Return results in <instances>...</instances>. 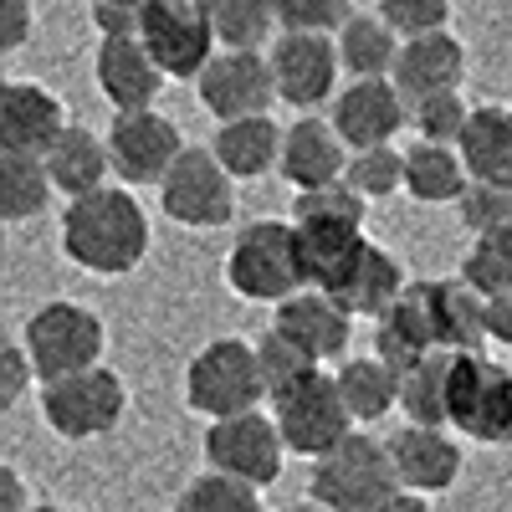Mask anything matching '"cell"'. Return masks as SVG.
Wrapping results in <instances>:
<instances>
[{
  "mask_svg": "<svg viewBox=\"0 0 512 512\" xmlns=\"http://www.w3.org/2000/svg\"><path fill=\"white\" fill-rule=\"evenodd\" d=\"M149 210L128 185H103L62 210V251L93 277H128L149 256Z\"/></svg>",
  "mask_w": 512,
  "mask_h": 512,
  "instance_id": "cell-1",
  "label": "cell"
},
{
  "mask_svg": "<svg viewBox=\"0 0 512 512\" xmlns=\"http://www.w3.org/2000/svg\"><path fill=\"white\" fill-rule=\"evenodd\" d=\"M21 344L31 354V369H36V384H57V379H72V374H88L103 364V349H108V328L93 308L72 303V297H52L41 303L26 328H21Z\"/></svg>",
  "mask_w": 512,
  "mask_h": 512,
  "instance_id": "cell-2",
  "label": "cell"
},
{
  "mask_svg": "<svg viewBox=\"0 0 512 512\" xmlns=\"http://www.w3.org/2000/svg\"><path fill=\"white\" fill-rule=\"evenodd\" d=\"M226 287L246 303H287L292 292H303V251H297V226L287 221H251L236 231L226 251Z\"/></svg>",
  "mask_w": 512,
  "mask_h": 512,
  "instance_id": "cell-3",
  "label": "cell"
},
{
  "mask_svg": "<svg viewBox=\"0 0 512 512\" xmlns=\"http://www.w3.org/2000/svg\"><path fill=\"white\" fill-rule=\"evenodd\" d=\"M308 492L328 512H374L384 497L400 492L390 441H374L369 431H354L349 441H338L328 456L313 461Z\"/></svg>",
  "mask_w": 512,
  "mask_h": 512,
  "instance_id": "cell-4",
  "label": "cell"
},
{
  "mask_svg": "<svg viewBox=\"0 0 512 512\" xmlns=\"http://www.w3.org/2000/svg\"><path fill=\"white\" fill-rule=\"evenodd\" d=\"M262 400V364H256V344H246V338H210L185 364V405L205 420L251 415L262 410Z\"/></svg>",
  "mask_w": 512,
  "mask_h": 512,
  "instance_id": "cell-5",
  "label": "cell"
},
{
  "mask_svg": "<svg viewBox=\"0 0 512 512\" xmlns=\"http://www.w3.org/2000/svg\"><path fill=\"white\" fill-rule=\"evenodd\" d=\"M451 431L512 446V369L492 354H451Z\"/></svg>",
  "mask_w": 512,
  "mask_h": 512,
  "instance_id": "cell-6",
  "label": "cell"
},
{
  "mask_svg": "<svg viewBox=\"0 0 512 512\" xmlns=\"http://www.w3.org/2000/svg\"><path fill=\"white\" fill-rule=\"evenodd\" d=\"M159 205L185 231H216V226H231V216H236V180L210 154V144H190L180 154V164L164 175Z\"/></svg>",
  "mask_w": 512,
  "mask_h": 512,
  "instance_id": "cell-7",
  "label": "cell"
},
{
  "mask_svg": "<svg viewBox=\"0 0 512 512\" xmlns=\"http://www.w3.org/2000/svg\"><path fill=\"white\" fill-rule=\"evenodd\" d=\"M128 410V390H123V374H113L108 364L88 369V374H72L57 384H41V415L62 441H98L108 436L113 425Z\"/></svg>",
  "mask_w": 512,
  "mask_h": 512,
  "instance_id": "cell-8",
  "label": "cell"
},
{
  "mask_svg": "<svg viewBox=\"0 0 512 512\" xmlns=\"http://www.w3.org/2000/svg\"><path fill=\"white\" fill-rule=\"evenodd\" d=\"M108 159H113V175L118 185H164V175L180 164V154L190 149L180 123L159 113V108H144V113H113L108 123Z\"/></svg>",
  "mask_w": 512,
  "mask_h": 512,
  "instance_id": "cell-9",
  "label": "cell"
},
{
  "mask_svg": "<svg viewBox=\"0 0 512 512\" xmlns=\"http://www.w3.org/2000/svg\"><path fill=\"white\" fill-rule=\"evenodd\" d=\"M282 431L277 420L251 410V415H231V420H210L205 425V466L221 477H236L246 487H272L282 477Z\"/></svg>",
  "mask_w": 512,
  "mask_h": 512,
  "instance_id": "cell-10",
  "label": "cell"
},
{
  "mask_svg": "<svg viewBox=\"0 0 512 512\" xmlns=\"http://www.w3.org/2000/svg\"><path fill=\"white\" fill-rule=\"evenodd\" d=\"M144 47L164 77L200 82V72L216 62V26L205 16V0H154L144 21Z\"/></svg>",
  "mask_w": 512,
  "mask_h": 512,
  "instance_id": "cell-11",
  "label": "cell"
},
{
  "mask_svg": "<svg viewBox=\"0 0 512 512\" xmlns=\"http://www.w3.org/2000/svg\"><path fill=\"white\" fill-rule=\"evenodd\" d=\"M272 420H277V431H282V446L292 456H308V461L328 456L338 441L354 436V415H349L344 395H338V379L328 369L313 384H303L297 395H287L272 410Z\"/></svg>",
  "mask_w": 512,
  "mask_h": 512,
  "instance_id": "cell-12",
  "label": "cell"
},
{
  "mask_svg": "<svg viewBox=\"0 0 512 512\" xmlns=\"http://www.w3.org/2000/svg\"><path fill=\"white\" fill-rule=\"evenodd\" d=\"M200 108L216 123H241V118H262L277 103V77L262 52H216L200 72Z\"/></svg>",
  "mask_w": 512,
  "mask_h": 512,
  "instance_id": "cell-13",
  "label": "cell"
},
{
  "mask_svg": "<svg viewBox=\"0 0 512 512\" xmlns=\"http://www.w3.org/2000/svg\"><path fill=\"white\" fill-rule=\"evenodd\" d=\"M272 77H277V98L313 113L318 103H333L338 98V72H344V62H338V41L328 36H297V31H282L272 41Z\"/></svg>",
  "mask_w": 512,
  "mask_h": 512,
  "instance_id": "cell-14",
  "label": "cell"
},
{
  "mask_svg": "<svg viewBox=\"0 0 512 512\" xmlns=\"http://www.w3.org/2000/svg\"><path fill=\"white\" fill-rule=\"evenodd\" d=\"M349 159H354V149L338 139L333 118L303 113L287 128V139H282V169H277V175L297 195H313V190H328V185H344Z\"/></svg>",
  "mask_w": 512,
  "mask_h": 512,
  "instance_id": "cell-15",
  "label": "cell"
},
{
  "mask_svg": "<svg viewBox=\"0 0 512 512\" xmlns=\"http://www.w3.org/2000/svg\"><path fill=\"white\" fill-rule=\"evenodd\" d=\"M328 118L338 128V139L354 154H364V149H384L410 123V103L400 98V88L390 77H374V82H349V88L333 98Z\"/></svg>",
  "mask_w": 512,
  "mask_h": 512,
  "instance_id": "cell-16",
  "label": "cell"
},
{
  "mask_svg": "<svg viewBox=\"0 0 512 512\" xmlns=\"http://www.w3.org/2000/svg\"><path fill=\"white\" fill-rule=\"evenodd\" d=\"M67 103L41 88V82H21L11 77L0 88V149H16V154H36L47 159V149L67 134Z\"/></svg>",
  "mask_w": 512,
  "mask_h": 512,
  "instance_id": "cell-17",
  "label": "cell"
},
{
  "mask_svg": "<svg viewBox=\"0 0 512 512\" xmlns=\"http://www.w3.org/2000/svg\"><path fill=\"white\" fill-rule=\"evenodd\" d=\"M272 328L287 338V344H297L303 354H313L318 364L344 359L349 344H354V318L338 308L328 292H318V287H303V292H292L287 303H277Z\"/></svg>",
  "mask_w": 512,
  "mask_h": 512,
  "instance_id": "cell-18",
  "label": "cell"
},
{
  "mask_svg": "<svg viewBox=\"0 0 512 512\" xmlns=\"http://www.w3.org/2000/svg\"><path fill=\"white\" fill-rule=\"evenodd\" d=\"M93 72H98V88L113 103V113H144V108L159 103L164 72H159V62L149 57V47L139 36H108V41H98Z\"/></svg>",
  "mask_w": 512,
  "mask_h": 512,
  "instance_id": "cell-19",
  "label": "cell"
},
{
  "mask_svg": "<svg viewBox=\"0 0 512 512\" xmlns=\"http://www.w3.org/2000/svg\"><path fill=\"white\" fill-rule=\"evenodd\" d=\"M390 82L400 88L405 103L461 93V82H466V47H461V36H451V31L410 36L405 47H400V62H395V77Z\"/></svg>",
  "mask_w": 512,
  "mask_h": 512,
  "instance_id": "cell-20",
  "label": "cell"
},
{
  "mask_svg": "<svg viewBox=\"0 0 512 512\" xmlns=\"http://www.w3.org/2000/svg\"><path fill=\"white\" fill-rule=\"evenodd\" d=\"M405 267L395 262V251H384V246H374V241H364L359 246V256L344 267V277H338L333 287H328V297L338 308H344L349 318H384L400 297H405Z\"/></svg>",
  "mask_w": 512,
  "mask_h": 512,
  "instance_id": "cell-21",
  "label": "cell"
},
{
  "mask_svg": "<svg viewBox=\"0 0 512 512\" xmlns=\"http://www.w3.org/2000/svg\"><path fill=\"white\" fill-rule=\"evenodd\" d=\"M390 461H395V477L405 492H446L461 477V446L446 431H425V425H405V431L390 436Z\"/></svg>",
  "mask_w": 512,
  "mask_h": 512,
  "instance_id": "cell-22",
  "label": "cell"
},
{
  "mask_svg": "<svg viewBox=\"0 0 512 512\" xmlns=\"http://www.w3.org/2000/svg\"><path fill=\"white\" fill-rule=\"evenodd\" d=\"M282 128L272 113L262 118H241V123H221L216 139H210V154L226 164L231 180H262L272 169H282Z\"/></svg>",
  "mask_w": 512,
  "mask_h": 512,
  "instance_id": "cell-23",
  "label": "cell"
},
{
  "mask_svg": "<svg viewBox=\"0 0 512 512\" xmlns=\"http://www.w3.org/2000/svg\"><path fill=\"white\" fill-rule=\"evenodd\" d=\"M47 175H52L57 195H67V200H82V195L103 190L108 175H113L108 139H98L93 128H82V123H72L67 134L47 149Z\"/></svg>",
  "mask_w": 512,
  "mask_h": 512,
  "instance_id": "cell-24",
  "label": "cell"
},
{
  "mask_svg": "<svg viewBox=\"0 0 512 512\" xmlns=\"http://www.w3.org/2000/svg\"><path fill=\"white\" fill-rule=\"evenodd\" d=\"M461 159H466V175L477 185L512 190V108L482 103L461 134Z\"/></svg>",
  "mask_w": 512,
  "mask_h": 512,
  "instance_id": "cell-25",
  "label": "cell"
},
{
  "mask_svg": "<svg viewBox=\"0 0 512 512\" xmlns=\"http://www.w3.org/2000/svg\"><path fill=\"white\" fill-rule=\"evenodd\" d=\"M333 41H338V62H344V72L354 82L395 77V62H400V47H405V36L379 11H354V21L338 31Z\"/></svg>",
  "mask_w": 512,
  "mask_h": 512,
  "instance_id": "cell-26",
  "label": "cell"
},
{
  "mask_svg": "<svg viewBox=\"0 0 512 512\" xmlns=\"http://www.w3.org/2000/svg\"><path fill=\"white\" fill-rule=\"evenodd\" d=\"M333 379H338V395H344L354 425H374L390 410H400V369L384 364L379 354L344 359V369H338Z\"/></svg>",
  "mask_w": 512,
  "mask_h": 512,
  "instance_id": "cell-27",
  "label": "cell"
},
{
  "mask_svg": "<svg viewBox=\"0 0 512 512\" xmlns=\"http://www.w3.org/2000/svg\"><path fill=\"white\" fill-rule=\"evenodd\" d=\"M472 185L466 175V159L461 149H446V144H410L405 149V195L420 200V205H456Z\"/></svg>",
  "mask_w": 512,
  "mask_h": 512,
  "instance_id": "cell-28",
  "label": "cell"
},
{
  "mask_svg": "<svg viewBox=\"0 0 512 512\" xmlns=\"http://www.w3.org/2000/svg\"><path fill=\"white\" fill-rule=\"evenodd\" d=\"M400 410L405 425L425 431H446L451 425V354H425L400 374Z\"/></svg>",
  "mask_w": 512,
  "mask_h": 512,
  "instance_id": "cell-29",
  "label": "cell"
},
{
  "mask_svg": "<svg viewBox=\"0 0 512 512\" xmlns=\"http://www.w3.org/2000/svg\"><path fill=\"white\" fill-rule=\"evenodd\" d=\"M364 241H369L364 226H323V221L297 226V251H303V277H308V287L328 292L338 277H344V267L359 256Z\"/></svg>",
  "mask_w": 512,
  "mask_h": 512,
  "instance_id": "cell-30",
  "label": "cell"
},
{
  "mask_svg": "<svg viewBox=\"0 0 512 512\" xmlns=\"http://www.w3.org/2000/svg\"><path fill=\"white\" fill-rule=\"evenodd\" d=\"M52 195H57V185L47 175V159L0 149V216H6L11 226L41 216V210L52 205Z\"/></svg>",
  "mask_w": 512,
  "mask_h": 512,
  "instance_id": "cell-31",
  "label": "cell"
},
{
  "mask_svg": "<svg viewBox=\"0 0 512 512\" xmlns=\"http://www.w3.org/2000/svg\"><path fill=\"white\" fill-rule=\"evenodd\" d=\"M205 16L216 26L221 52H262V41L282 26L277 0H205Z\"/></svg>",
  "mask_w": 512,
  "mask_h": 512,
  "instance_id": "cell-32",
  "label": "cell"
},
{
  "mask_svg": "<svg viewBox=\"0 0 512 512\" xmlns=\"http://www.w3.org/2000/svg\"><path fill=\"white\" fill-rule=\"evenodd\" d=\"M256 364H262V384H267L272 405H282L287 395H297L303 384H313L323 374V364L313 354H303L297 344H287L277 328H267L262 338H256Z\"/></svg>",
  "mask_w": 512,
  "mask_h": 512,
  "instance_id": "cell-33",
  "label": "cell"
},
{
  "mask_svg": "<svg viewBox=\"0 0 512 512\" xmlns=\"http://www.w3.org/2000/svg\"><path fill=\"white\" fill-rule=\"evenodd\" d=\"M461 282L482 297H507L512 292V226L492 236H472V251L461 262Z\"/></svg>",
  "mask_w": 512,
  "mask_h": 512,
  "instance_id": "cell-34",
  "label": "cell"
},
{
  "mask_svg": "<svg viewBox=\"0 0 512 512\" xmlns=\"http://www.w3.org/2000/svg\"><path fill=\"white\" fill-rule=\"evenodd\" d=\"M472 103L461 93H441V98H425V103H410V128L420 144H446V149H461V134L472 123Z\"/></svg>",
  "mask_w": 512,
  "mask_h": 512,
  "instance_id": "cell-35",
  "label": "cell"
},
{
  "mask_svg": "<svg viewBox=\"0 0 512 512\" xmlns=\"http://www.w3.org/2000/svg\"><path fill=\"white\" fill-rule=\"evenodd\" d=\"M344 185H349L354 195H364V200H390V195H400V190H405V149L384 144V149L354 154Z\"/></svg>",
  "mask_w": 512,
  "mask_h": 512,
  "instance_id": "cell-36",
  "label": "cell"
},
{
  "mask_svg": "<svg viewBox=\"0 0 512 512\" xmlns=\"http://www.w3.org/2000/svg\"><path fill=\"white\" fill-rule=\"evenodd\" d=\"M175 512H267V507H262V492L256 487H246L236 477H221V472H200L180 492Z\"/></svg>",
  "mask_w": 512,
  "mask_h": 512,
  "instance_id": "cell-37",
  "label": "cell"
},
{
  "mask_svg": "<svg viewBox=\"0 0 512 512\" xmlns=\"http://www.w3.org/2000/svg\"><path fill=\"white\" fill-rule=\"evenodd\" d=\"M277 21L297 36H338L354 21V0H277Z\"/></svg>",
  "mask_w": 512,
  "mask_h": 512,
  "instance_id": "cell-38",
  "label": "cell"
},
{
  "mask_svg": "<svg viewBox=\"0 0 512 512\" xmlns=\"http://www.w3.org/2000/svg\"><path fill=\"white\" fill-rule=\"evenodd\" d=\"M364 195H354L349 185H328V190H313V195H297L292 205V226H308V221H323V226H364Z\"/></svg>",
  "mask_w": 512,
  "mask_h": 512,
  "instance_id": "cell-39",
  "label": "cell"
},
{
  "mask_svg": "<svg viewBox=\"0 0 512 512\" xmlns=\"http://www.w3.org/2000/svg\"><path fill=\"white\" fill-rule=\"evenodd\" d=\"M456 216L472 236H492V231H507L512 226V190L502 185H466V195L456 200Z\"/></svg>",
  "mask_w": 512,
  "mask_h": 512,
  "instance_id": "cell-40",
  "label": "cell"
},
{
  "mask_svg": "<svg viewBox=\"0 0 512 512\" xmlns=\"http://www.w3.org/2000/svg\"><path fill=\"white\" fill-rule=\"evenodd\" d=\"M374 11L410 41V36L446 31V21H451V0H379Z\"/></svg>",
  "mask_w": 512,
  "mask_h": 512,
  "instance_id": "cell-41",
  "label": "cell"
},
{
  "mask_svg": "<svg viewBox=\"0 0 512 512\" xmlns=\"http://www.w3.org/2000/svg\"><path fill=\"white\" fill-rule=\"evenodd\" d=\"M149 6H154V0H93L98 41H108V36H144Z\"/></svg>",
  "mask_w": 512,
  "mask_h": 512,
  "instance_id": "cell-42",
  "label": "cell"
},
{
  "mask_svg": "<svg viewBox=\"0 0 512 512\" xmlns=\"http://www.w3.org/2000/svg\"><path fill=\"white\" fill-rule=\"evenodd\" d=\"M31 379H36V369H31L26 344H6V349H0V410H16L26 400V390H31Z\"/></svg>",
  "mask_w": 512,
  "mask_h": 512,
  "instance_id": "cell-43",
  "label": "cell"
},
{
  "mask_svg": "<svg viewBox=\"0 0 512 512\" xmlns=\"http://www.w3.org/2000/svg\"><path fill=\"white\" fill-rule=\"evenodd\" d=\"M31 26H36L31 0H0V52L16 57L26 41H31Z\"/></svg>",
  "mask_w": 512,
  "mask_h": 512,
  "instance_id": "cell-44",
  "label": "cell"
},
{
  "mask_svg": "<svg viewBox=\"0 0 512 512\" xmlns=\"http://www.w3.org/2000/svg\"><path fill=\"white\" fill-rule=\"evenodd\" d=\"M36 502L26 497V482L16 466H0V512H31Z\"/></svg>",
  "mask_w": 512,
  "mask_h": 512,
  "instance_id": "cell-45",
  "label": "cell"
},
{
  "mask_svg": "<svg viewBox=\"0 0 512 512\" xmlns=\"http://www.w3.org/2000/svg\"><path fill=\"white\" fill-rule=\"evenodd\" d=\"M374 512H431V502H425L420 492H405V487H400L395 497H384Z\"/></svg>",
  "mask_w": 512,
  "mask_h": 512,
  "instance_id": "cell-46",
  "label": "cell"
},
{
  "mask_svg": "<svg viewBox=\"0 0 512 512\" xmlns=\"http://www.w3.org/2000/svg\"><path fill=\"white\" fill-rule=\"evenodd\" d=\"M31 512H77V507H62V502H36Z\"/></svg>",
  "mask_w": 512,
  "mask_h": 512,
  "instance_id": "cell-47",
  "label": "cell"
},
{
  "mask_svg": "<svg viewBox=\"0 0 512 512\" xmlns=\"http://www.w3.org/2000/svg\"><path fill=\"white\" fill-rule=\"evenodd\" d=\"M282 512H328V507H318V502H297V507H282Z\"/></svg>",
  "mask_w": 512,
  "mask_h": 512,
  "instance_id": "cell-48",
  "label": "cell"
},
{
  "mask_svg": "<svg viewBox=\"0 0 512 512\" xmlns=\"http://www.w3.org/2000/svg\"><path fill=\"white\" fill-rule=\"evenodd\" d=\"M364 6H379V0H364Z\"/></svg>",
  "mask_w": 512,
  "mask_h": 512,
  "instance_id": "cell-49",
  "label": "cell"
}]
</instances>
